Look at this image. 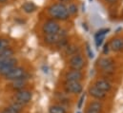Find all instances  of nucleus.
Here are the masks:
<instances>
[{
    "label": "nucleus",
    "instance_id": "obj_1",
    "mask_svg": "<svg viewBox=\"0 0 123 113\" xmlns=\"http://www.w3.org/2000/svg\"><path fill=\"white\" fill-rule=\"evenodd\" d=\"M47 12L50 17L55 21H67L71 17L67 10V5L61 2H56L50 5L47 8Z\"/></svg>",
    "mask_w": 123,
    "mask_h": 113
},
{
    "label": "nucleus",
    "instance_id": "obj_2",
    "mask_svg": "<svg viewBox=\"0 0 123 113\" xmlns=\"http://www.w3.org/2000/svg\"><path fill=\"white\" fill-rule=\"evenodd\" d=\"M68 64H69V67L72 69L82 70L84 68V67L86 66V60L83 57V55L79 52V53H76V54L70 57Z\"/></svg>",
    "mask_w": 123,
    "mask_h": 113
},
{
    "label": "nucleus",
    "instance_id": "obj_3",
    "mask_svg": "<svg viewBox=\"0 0 123 113\" xmlns=\"http://www.w3.org/2000/svg\"><path fill=\"white\" fill-rule=\"evenodd\" d=\"M67 36H68L67 30L61 28L57 33L50 34V35H44L43 40H44L45 44H47L48 46H55L61 39L66 38Z\"/></svg>",
    "mask_w": 123,
    "mask_h": 113
},
{
    "label": "nucleus",
    "instance_id": "obj_4",
    "mask_svg": "<svg viewBox=\"0 0 123 113\" xmlns=\"http://www.w3.org/2000/svg\"><path fill=\"white\" fill-rule=\"evenodd\" d=\"M60 29H61V27H60L59 23L54 19H49V20L45 21L42 25V32L45 35L57 33Z\"/></svg>",
    "mask_w": 123,
    "mask_h": 113
},
{
    "label": "nucleus",
    "instance_id": "obj_5",
    "mask_svg": "<svg viewBox=\"0 0 123 113\" xmlns=\"http://www.w3.org/2000/svg\"><path fill=\"white\" fill-rule=\"evenodd\" d=\"M31 98H32V92L31 90H28L25 88L16 91L14 94V100H15L14 102H17L22 105H26L30 103Z\"/></svg>",
    "mask_w": 123,
    "mask_h": 113
},
{
    "label": "nucleus",
    "instance_id": "obj_6",
    "mask_svg": "<svg viewBox=\"0 0 123 113\" xmlns=\"http://www.w3.org/2000/svg\"><path fill=\"white\" fill-rule=\"evenodd\" d=\"M27 75V72L25 70L24 68L22 67H15L13 68L5 77L6 80H9V81H14V80H18V79H21V78H24L25 76Z\"/></svg>",
    "mask_w": 123,
    "mask_h": 113
},
{
    "label": "nucleus",
    "instance_id": "obj_7",
    "mask_svg": "<svg viewBox=\"0 0 123 113\" xmlns=\"http://www.w3.org/2000/svg\"><path fill=\"white\" fill-rule=\"evenodd\" d=\"M17 65V59L15 57H12L9 60L5 61L1 66H0V75L1 76H6L13 68H15Z\"/></svg>",
    "mask_w": 123,
    "mask_h": 113
},
{
    "label": "nucleus",
    "instance_id": "obj_8",
    "mask_svg": "<svg viewBox=\"0 0 123 113\" xmlns=\"http://www.w3.org/2000/svg\"><path fill=\"white\" fill-rule=\"evenodd\" d=\"M83 79V73L81 70H74L71 69L66 72L65 80L66 82H80Z\"/></svg>",
    "mask_w": 123,
    "mask_h": 113
},
{
    "label": "nucleus",
    "instance_id": "obj_9",
    "mask_svg": "<svg viewBox=\"0 0 123 113\" xmlns=\"http://www.w3.org/2000/svg\"><path fill=\"white\" fill-rule=\"evenodd\" d=\"M64 86H65V90L68 93L78 94L81 93L83 90V86L80 82H66Z\"/></svg>",
    "mask_w": 123,
    "mask_h": 113
},
{
    "label": "nucleus",
    "instance_id": "obj_10",
    "mask_svg": "<svg viewBox=\"0 0 123 113\" xmlns=\"http://www.w3.org/2000/svg\"><path fill=\"white\" fill-rule=\"evenodd\" d=\"M98 66L103 69V71H110L114 68V60L110 57H104L98 60Z\"/></svg>",
    "mask_w": 123,
    "mask_h": 113
},
{
    "label": "nucleus",
    "instance_id": "obj_11",
    "mask_svg": "<svg viewBox=\"0 0 123 113\" xmlns=\"http://www.w3.org/2000/svg\"><path fill=\"white\" fill-rule=\"evenodd\" d=\"M110 50H112L115 52H119L123 51V38L121 37H117L113 38L111 42L109 43Z\"/></svg>",
    "mask_w": 123,
    "mask_h": 113
},
{
    "label": "nucleus",
    "instance_id": "obj_12",
    "mask_svg": "<svg viewBox=\"0 0 123 113\" xmlns=\"http://www.w3.org/2000/svg\"><path fill=\"white\" fill-rule=\"evenodd\" d=\"M23 107H24V105L19 104L17 102H13L9 107L4 108L1 113H21L23 110Z\"/></svg>",
    "mask_w": 123,
    "mask_h": 113
},
{
    "label": "nucleus",
    "instance_id": "obj_13",
    "mask_svg": "<svg viewBox=\"0 0 123 113\" xmlns=\"http://www.w3.org/2000/svg\"><path fill=\"white\" fill-rule=\"evenodd\" d=\"M93 85L96 86L98 89H100L101 91H103V92H105V93L109 92V91L112 89V85H111V83H110L109 81L105 80V79H98V80H96Z\"/></svg>",
    "mask_w": 123,
    "mask_h": 113
},
{
    "label": "nucleus",
    "instance_id": "obj_14",
    "mask_svg": "<svg viewBox=\"0 0 123 113\" xmlns=\"http://www.w3.org/2000/svg\"><path fill=\"white\" fill-rule=\"evenodd\" d=\"M27 80H28V74H27L24 78L12 81L11 86H12V88L13 90H16V91L21 90V89H24V87L27 85Z\"/></svg>",
    "mask_w": 123,
    "mask_h": 113
},
{
    "label": "nucleus",
    "instance_id": "obj_15",
    "mask_svg": "<svg viewBox=\"0 0 123 113\" xmlns=\"http://www.w3.org/2000/svg\"><path fill=\"white\" fill-rule=\"evenodd\" d=\"M13 55H14V51H13V49L11 48V47H9V48L5 49L4 51H2L0 52V66H1L5 61H7V60H9L10 58L13 57Z\"/></svg>",
    "mask_w": 123,
    "mask_h": 113
},
{
    "label": "nucleus",
    "instance_id": "obj_16",
    "mask_svg": "<svg viewBox=\"0 0 123 113\" xmlns=\"http://www.w3.org/2000/svg\"><path fill=\"white\" fill-rule=\"evenodd\" d=\"M89 94L93 97L94 99H97V100H102L106 97V93L101 91L100 89H98L96 86L92 85L89 87Z\"/></svg>",
    "mask_w": 123,
    "mask_h": 113
},
{
    "label": "nucleus",
    "instance_id": "obj_17",
    "mask_svg": "<svg viewBox=\"0 0 123 113\" xmlns=\"http://www.w3.org/2000/svg\"><path fill=\"white\" fill-rule=\"evenodd\" d=\"M80 48L76 45H68L67 48H65V54L67 56H73L76 53H79Z\"/></svg>",
    "mask_w": 123,
    "mask_h": 113
},
{
    "label": "nucleus",
    "instance_id": "obj_18",
    "mask_svg": "<svg viewBox=\"0 0 123 113\" xmlns=\"http://www.w3.org/2000/svg\"><path fill=\"white\" fill-rule=\"evenodd\" d=\"M22 10L26 13H32V12H34L36 11V6L32 2H25L22 5Z\"/></svg>",
    "mask_w": 123,
    "mask_h": 113
},
{
    "label": "nucleus",
    "instance_id": "obj_19",
    "mask_svg": "<svg viewBox=\"0 0 123 113\" xmlns=\"http://www.w3.org/2000/svg\"><path fill=\"white\" fill-rule=\"evenodd\" d=\"M49 113H67L66 109L59 105H54L51 106L49 108Z\"/></svg>",
    "mask_w": 123,
    "mask_h": 113
},
{
    "label": "nucleus",
    "instance_id": "obj_20",
    "mask_svg": "<svg viewBox=\"0 0 123 113\" xmlns=\"http://www.w3.org/2000/svg\"><path fill=\"white\" fill-rule=\"evenodd\" d=\"M67 10L70 15H75L78 12V7L74 3H70L69 5H67Z\"/></svg>",
    "mask_w": 123,
    "mask_h": 113
},
{
    "label": "nucleus",
    "instance_id": "obj_21",
    "mask_svg": "<svg viewBox=\"0 0 123 113\" xmlns=\"http://www.w3.org/2000/svg\"><path fill=\"white\" fill-rule=\"evenodd\" d=\"M89 108H92L93 110H96V111L100 112L101 109H102V104H101L99 101H93V102H92V103L90 104Z\"/></svg>",
    "mask_w": 123,
    "mask_h": 113
},
{
    "label": "nucleus",
    "instance_id": "obj_22",
    "mask_svg": "<svg viewBox=\"0 0 123 113\" xmlns=\"http://www.w3.org/2000/svg\"><path fill=\"white\" fill-rule=\"evenodd\" d=\"M9 44H10V42H9L8 39L3 38V37H0V52H1L2 51H4L5 49L9 48V47H10Z\"/></svg>",
    "mask_w": 123,
    "mask_h": 113
},
{
    "label": "nucleus",
    "instance_id": "obj_23",
    "mask_svg": "<svg viewBox=\"0 0 123 113\" xmlns=\"http://www.w3.org/2000/svg\"><path fill=\"white\" fill-rule=\"evenodd\" d=\"M69 45V42H68V37H66V38H63L61 39L55 46H56V48L58 49V50H60V49H65V48H67V46Z\"/></svg>",
    "mask_w": 123,
    "mask_h": 113
},
{
    "label": "nucleus",
    "instance_id": "obj_24",
    "mask_svg": "<svg viewBox=\"0 0 123 113\" xmlns=\"http://www.w3.org/2000/svg\"><path fill=\"white\" fill-rule=\"evenodd\" d=\"M109 31H110V28H102V29H99V30L95 33L94 38H97V37H103V36H105V34L108 33Z\"/></svg>",
    "mask_w": 123,
    "mask_h": 113
},
{
    "label": "nucleus",
    "instance_id": "obj_25",
    "mask_svg": "<svg viewBox=\"0 0 123 113\" xmlns=\"http://www.w3.org/2000/svg\"><path fill=\"white\" fill-rule=\"evenodd\" d=\"M94 39H95V46H96L97 49H99V47L102 45V43H103V41L105 39V36H103V37H97V38H94Z\"/></svg>",
    "mask_w": 123,
    "mask_h": 113
},
{
    "label": "nucleus",
    "instance_id": "obj_26",
    "mask_svg": "<svg viewBox=\"0 0 123 113\" xmlns=\"http://www.w3.org/2000/svg\"><path fill=\"white\" fill-rule=\"evenodd\" d=\"M110 52V46H109V43H106L103 47V51H102V53L104 55H108Z\"/></svg>",
    "mask_w": 123,
    "mask_h": 113
},
{
    "label": "nucleus",
    "instance_id": "obj_27",
    "mask_svg": "<svg viewBox=\"0 0 123 113\" xmlns=\"http://www.w3.org/2000/svg\"><path fill=\"white\" fill-rule=\"evenodd\" d=\"M86 47H87V48H86V50H87V52H88V55H89V57H90V58H92V57H93V53H92V51H91V49H90L89 45L87 44V45H86Z\"/></svg>",
    "mask_w": 123,
    "mask_h": 113
},
{
    "label": "nucleus",
    "instance_id": "obj_28",
    "mask_svg": "<svg viewBox=\"0 0 123 113\" xmlns=\"http://www.w3.org/2000/svg\"><path fill=\"white\" fill-rule=\"evenodd\" d=\"M106 3H108L109 5H115L118 2V0H104Z\"/></svg>",
    "mask_w": 123,
    "mask_h": 113
},
{
    "label": "nucleus",
    "instance_id": "obj_29",
    "mask_svg": "<svg viewBox=\"0 0 123 113\" xmlns=\"http://www.w3.org/2000/svg\"><path fill=\"white\" fill-rule=\"evenodd\" d=\"M84 98H85V94H83L81 97H80V99H79V104H78V108H80L81 107V105H82V103H83V100H84Z\"/></svg>",
    "mask_w": 123,
    "mask_h": 113
},
{
    "label": "nucleus",
    "instance_id": "obj_30",
    "mask_svg": "<svg viewBox=\"0 0 123 113\" xmlns=\"http://www.w3.org/2000/svg\"><path fill=\"white\" fill-rule=\"evenodd\" d=\"M85 113H100V112H98V111H96V110H93L92 108H89V107H88V109L86 110Z\"/></svg>",
    "mask_w": 123,
    "mask_h": 113
},
{
    "label": "nucleus",
    "instance_id": "obj_31",
    "mask_svg": "<svg viewBox=\"0 0 123 113\" xmlns=\"http://www.w3.org/2000/svg\"><path fill=\"white\" fill-rule=\"evenodd\" d=\"M8 2V0H0V4H6Z\"/></svg>",
    "mask_w": 123,
    "mask_h": 113
},
{
    "label": "nucleus",
    "instance_id": "obj_32",
    "mask_svg": "<svg viewBox=\"0 0 123 113\" xmlns=\"http://www.w3.org/2000/svg\"><path fill=\"white\" fill-rule=\"evenodd\" d=\"M59 2H61V3H64V2H67V1H69V0H58Z\"/></svg>",
    "mask_w": 123,
    "mask_h": 113
},
{
    "label": "nucleus",
    "instance_id": "obj_33",
    "mask_svg": "<svg viewBox=\"0 0 123 113\" xmlns=\"http://www.w3.org/2000/svg\"><path fill=\"white\" fill-rule=\"evenodd\" d=\"M121 15L123 16V10H122V11H121Z\"/></svg>",
    "mask_w": 123,
    "mask_h": 113
},
{
    "label": "nucleus",
    "instance_id": "obj_34",
    "mask_svg": "<svg viewBox=\"0 0 123 113\" xmlns=\"http://www.w3.org/2000/svg\"><path fill=\"white\" fill-rule=\"evenodd\" d=\"M78 113H80V112H78Z\"/></svg>",
    "mask_w": 123,
    "mask_h": 113
}]
</instances>
